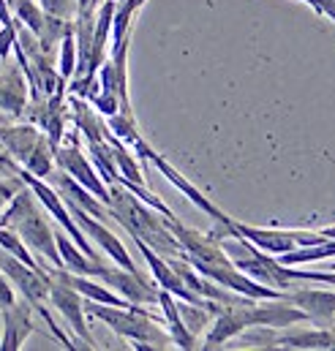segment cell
Returning <instances> with one entry per match:
<instances>
[{"label":"cell","mask_w":335,"mask_h":351,"mask_svg":"<svg viewBox=\"0 0 335 351\" xmlns=\"http://www.w3.org/2000/svg\"><path fill=\"white\" fill-rule=\"evenodd\" d=\"M47 272V269H44ZM49 305L66 319V324L71 327V332L84 343V349H95V341L87 330V319H84V297L80 291H74L71 286H66L63 280L49 278Z\"/></svg>","instance_id":"30bf717a"},{"label":"cell","mask_w":335,"mask_h":351,"mask_svg":"<svg viewBox=\"0 0 335 351\" xmlns=\"http://www.w3.org/2000/svg\"><path fill=\"white\" fill-rule=\"evenodd\" d=\"M55 164H58L60 172H66L71 180H77L82 188H87L95 199H101L109 207V188L98 177L95 167L90 164V158L82 153V147H80V131L77 134L74 131H66L63 134L60 145L55 147Z\"/></svg>","instance_id":"8992f818"},{"label":"cell","mask_w":335,"mask_h":351,"mask_svg":"<svg viewBox=\"0 0 335 351\" xmlns=\"http://www.w3.org/2000/svg\"><path fill=\"white\" fill-rule=\"evenodd\" d=\"M106 128H109V134L112 136H117L123 145H134L142 134H139V128H137V117H134V112H115V114H109L106 117Z\"/></svg>","instance_id":"d6986e66"},{"label":"cell","mask_w":335,"mask_h":351,"mask_svg":"<svg viewBox=\"0 0 335 351\" xmlns=\"http://www.w3.org/2000/svg\"><path fill=\"white\" fill-rule=\"evenodd\" d=\"M16 44V27L14 25H0V63H8L11 52Z\"/></svg>","instance_id":"603a6c76"},{"label":"cell","mask_w":335,"mask_h":351,"mask_svg":"<svg viewBox=\"0 0 335 351\" xmlns=\"http://www.w3.org/2000/svg\"><path fill=\"white\" fill-rule=\"evenodd\" d=\"M0 226L14 229L22 237V243L38 259H47L52 267H60V254H58V245H55V229H52L49 218L44 215V210L38 207V199L33 196V191L25 182L16 188L11 202L3 207Z\"/></svg>","instance_id":"7a4b0ae2"},{"label":"cell","mask_w":335,"mask_h":351,"mask_svg":"<svg viewBox=\"0 0 335 351\" xmlns=\"http://www.w3.org/2000/svg\"><path fill=\"white\" fill-rule=\"evenodd\" d=\"M131 150H134V153H137L142 161H150V164H153V167H156L161 175L167 177L169 182H172V185H174V188H177V191H180V193H183V196H185V199H188L194 207H196V210L207 213V215H210L216 223H221V221H227V218H229V215H227L221 207H216V204H213V202H210V199H207V196H205V193H202V191H199V188H196V185H194L188 177H183L177 169H174V167H172V164H169L167 158H161V156H159V153H156V150H153V147H150V145H148L142 136H139V139L131 145Z\"/></svg>","instance_id":"52a82bcc"},{"label":"cell","mask_w":335,"mask_h":351,"mask_svg":"<svg viewBox=\"0 0 335 351\" xmlns=\"http://www.w3.org/2000/svg\"><path fill=\"white\" fill-rule=\"evenodd\" d=\"M47 14L60 16V19H74L77 16V0H36Z\"/></svg>","instance_id":"7402d4cb"},{"label":"cell","mask_w":335,"mask_h":351,"mask_svg":"<svg viewBox=\"0 0 335 351\" xmlns=\"http://www.w3.org/2000/svg\"><path fill=\"white\" fill-rule=\"evenodd\" d=\"M284 300L292 302L305 313V322L314 327H330L335 324V291L322 289H286Z\"/></svg>","instance_id":"8fae6325"},{"label":"cell","mask_w":335,"mask_h":351,"mask_svg":"<svg viewBox=\"0 0 335 351\" xmlns=\"http://www.w3.org/2000/svg\"><path fill=\"white\" fill-rule=\"evenodd\" d=\"M303 3H308L319 16L330 19V22L335 25V0H303Z\"/></svg>","instance_id":"cb8c5ba5"},{"label":"cell","mask_w":335,"mask_h":351,"mask_svg":"<svg viewBox=\"0 0 335 351\" xmlns=\"http://www.w3.org/2000/svg\"><path fill=\"white\" fill-rule=\"evenodd\" d=\"M84 313L104 322L115 335L131 341V343H148L150 349H167L172 346L167 330L159 327V319L145 311V305H131V308H117V305H104L84 300Z\"/></svg>","instance_id":"3957f363"},{"label":"cell","mask_w":335,"mask_h":351,"mask_svg":"<svg viewBox=\"0 0 335 351\" xmlns=\"http://www.w3.org/2000/svg\"><path fill=\"white\" fill-rule=\"evenodd\" d=\"M0 145L30 175L41 177V180H47V177L52 175V169H55V150H52L47 134L38 125H33V123L11 125V128L0 125Z\"/></svg>","instance_id":"277c9868"},{"label":"cell","mask_w":335,"mask_h":351,"mask_svg":"<svg viewBox=\"0 0 335 351\" xmlns=\"http://www.w3.org/2000/svg\"><path fill=\"white\" fill-rule=\"evenodd\" d=\"M30 104V88L19 66H11L0 74V112L11 117H22Z\"/></svg>","instance_id":"4fadbf2b"},{"label":"cell","mask_w":335,"mask_h":351,"mask_svg":"<svg viewBox=\"0 0 335 351\" xmlns=\"http://www.w3.org/2000/svg\"><path fill=\"white\" fill-rule=\"evenodd\" d=\"M14 300H16V297H14V289H11V283L5 280V275L0 272V311L8 308V305H14Z\"/></svg>","instance_id":"d4e9b609"},{"label":"cell","mask_w":335,"mask_h":351,"mask_svg":"<svg viewBox=\"0 0 335 351\" xmlns=\"http://www.w3.org/2000/svg\"><path fill=\"white\" fill-rule=\"evenodd\" d=\"M270 346H284V349H335V330H327V327H314V330H300V332H275L273 330Z\"/></svg>","instance_id":"9a60e30c"},{"label":"cell","mask_w":335,"mask_h":351,"mask_svg":"<svg viewBox=\"0 0 335 351\" xmlns=\"http://www.w3.org/2000/svg\"><path fill=\"white\" fill-rule=\"evenodd\" d=\"M159 305L164 311V324H167V332L169 338H172V346L185 351L196 349V338L188 332V327L183 324V316L177 311V297L169 294L167 289H159Z\"/></svg>","instance_id":"2e32d148"},{"label":"cell","mask_w":335,"mask_h":351,"mask_svg":"<svg viewBox=\"0 0 335 351\" xmlns=\"http://www.w3.org/2000/svg\"><path fill=\"white\" fill-rule=\"evenodd\" d=\"M77 71V41H74V25L60 38V55H58V74L69 82Z\"/></svg>","instance_id":"44dd1931"},{"label":"cell","mask_w":335,"mask_h":351,"mask_svg":"<svg viewBox=\"0 0 335 351\" xmlns=\"http://www.w3.org/2000/svg\"><path fill=\"white\" fill-rule=\"evenodd\" d=\"M98 280L106 283L115 294H120L131 305H159V286L150 283L142 272H131L117 264L115 267L104 264V269L98 272Z\"/></svg>","instance_id":"9c48e42d"},{"label":"cell","mask_w":335,"mask_h":351,"mask_svg":"<svg viewBox=\"0 0 335 351\" xmlns=\"http://www.w3.org/2000/svg\"><path fill=\"white\" fill-rule=\"evenodd\" d=\"M227 223L229 229H235L240 237H246L251 245H256L259 251L264 254H273V256H281V254H289L294 248H303V245H316V243H325L330 237H325L322 232H303V229H262V226H251V223H243V221H235V218H227L221 221Z\"/></svg>","instance_id":"5b68a950"},{"label":"cell","mask_w":335,"mask_h":351,"mask_svg":"<svg viewBox=\"0 0 335 351\" xmlns=\"http://www.w3.org/2000/svg\"><path fill=\"white\" fill-rule=\"evenodd\" d=\"M104 139H106V145H109V153H112V161H115V167H117V175H120V180L134 182V185H145L142 167L137 164V158H134L131 147H128V145H123L117 136H112V134H109V128H106Z\"/></svg>","instance_id":"e0dca14e"},{"label":"cell","mask_w":335,"mask_h":351,"mask_svg":"<svg viewBox=\"0 0 335 351\" xmlns=\"http://www.w3.org/2000/svg\"><path fill=\"white\" fill-rule=\"evenodd\" d=\"M55 245H58V254H60V267L69 269V272L98 278V272L104 269V262H93L63 229H55Z\"/></svg>","instance_id":"5bb4252c"},{"label":"cell","mask_w":335,"mask_h":351,"mask_svg":"<svg viewBox=\"0 0 335 351\" xmlns=\"http://www.w3.org/2000/svg\"><path fill=\"white\" fill-rule=\"evenodd\" d=\"M63 202H66V207H69V213H71V218L77 221V226L84 232V237L90 240V243H95L112 262L117 264V267H123V269H131V272H139V267L134 264L131 259V254L126 251V245L120 243V237L104 223V221H98V218H93L90 213H84L82 207H77L71 199H66L63 196Z\"/></svg>","instance_id":"ba28073f"},{"label":"cell","mask_w":335,"mask_h":351,"mask_svg":"<svg viewBox=\"0 0 335 351\" xmlns=\"http://www.w3.org/2000/svg\"><path fill=\"white\" fill-rule=\"evenodd\" d=\"M87 5H90V0H77V11H82Z\"/></svg>","instance_id":"83f0119b"},{"label":"cell","mask_w":335,"mask_h":351,"mask_svg":"<svg viewBox=\"0 0 335 351\" xmlns=\"http://www.w3.org/2000/svg\"><path fill=\"white\" fill-rule=\"evenodd\" d=\"M0 25H14V14H11L8 0H0Z\"/></svg>","instance_id":"4316f807"},{"label":"cell","mask_w":335,"mask_h":351,"mask_svg":"<svg viewBox=\"0 0 335 351\" xmlns=\"http://www.w3.org/2000/svg\"><path fill=\"white\" fill-rule=\"evenodd\" d=\"M177 311H180V316H183V324L188 327V332H191L194 338L205 332V327L210 324V316H213L207 308H202V305H194V302H185V300H177Z\"/></svg>","instance_id":"ffe728a7"},{"label":"cell","mask_w":335,"mask_h":351,"mask_svg":"<svg viewBox=\"0 0 335 351\" xmlns=\"http://www.w3.org/2000/svg\"><path fill=\"white\" fill-rule=\"evenodd\" d=\"M87 158H90V164L95 167V172L98 177L109 185V182H115L117 180V167H115V161H112V153H109V145H106V139H101V142H87Z\"/></svg>","instance_id":"ac0fdd59"},{"label":"cell","mask_w":335,"mask_h":351,"mask_svg":"<svg viewBox=\"0 0 335 351\" xmlns=\"http://www.w3.org/2000/svg\"><path fill=\"white\" fill-rule=\"evenodd\" d=\"M19 185H22V182H19ZM19 185H16V188H19ZM16 188H14V185H8V182H3V180H0V213H3V207H5V204H8V202H11V196H14V193H16Z\"/></svg>","instance_id":"484cf974"},{"label":"cell","mask_w":335,"mask_h":351,"mask_svg":"<svg viewBox=\"0 0 335 351\" xmlns=\"http://www.w3.org/2000/svg\"><path fill=\"white\" fill-rule=\"evenodd\" d=\"M3 335H0V351H19L22 343L36 332L33 324V308L25 300H14V305L3 308Z\"/></svg>","instance_id":"7c38bea8"},{"label":"cell","mask_w":335,"mask_h":351,"mask_svg":"<svg viewBox=\"0 0 335 351\" xmlns=\"http://www.w3.org/2000/svg\"><path fill=\"white\" fill-rule=\"evenodd\" d=\"M106 188H109V215L131 237L148 243L161 256H183V248L161 213H156L150 204H145L142 199H137L131 191H126L117 182H109Z\"/></svg>","instance_id":"6da1fadb"}]
</instances>
